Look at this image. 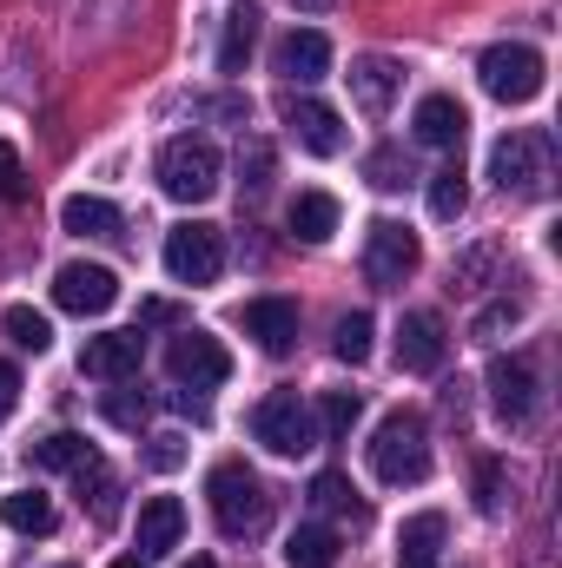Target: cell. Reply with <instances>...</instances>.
<instances>
[{
  "instance_id": "2e32d148",
  "label": "cell",
  "mask_w": 562,
  "mask_h": 568,
  "mask_svg": "<svg viewBox=\"0 0 562 568\" xmlns=\"http://www.w3.org/2000/svg\"><path fill=\"white\" fill-rule=\"evenodd\" d=\"M490 410H496L503 424H523V417L536 410V371H530L523 357H496V364H490Z\"/></svg>"
},
{
  "instance_id": "9a60e30c",
  "label": "cell",
  "mask_w": 562,
  "mask_h": 568,
  "mask_svg": "<svg viewBox=\"0 0 562 568\" xmlns=\"http://www.w3.org/2000/svg\"><path fill=\"white\" fill-rule=\"evenodd\" d=\"M239 324H245V337H252L259 351H272V357H284V351L298 344V304H291V297H252V304L239 311Z\"/></svg>"
},
{
  "instance_id": "74e56055",
  "label": "cell",
  "mask_w": 562,
  "mask_h": 568,
  "mask_svg": "<svg viewBox=\"0 0 562 568\" xmlns=\"http://www.w3.org/2000/svg\"><path fill=\"white\" fill-rule=\"evenodd\" d=\"M107 417H113V424H140L145 404H133V397H107Z\"/></svg>"
},
{
  "instance_id": "d6a6232c",
  "label": "cell",
  "mask_w": 562,
  "mask_h": 568,
  "mask_svg": "<svg viewBox=\"0 0 562 568\" xmlns=\"http://www.w3.org/2000/svg\"><path fill=\"white\" fill-rule=\"evenodd\" d=\"M510 324H523V304H490V311L476 317V337H483V344H496Z\"/></svg>"
},
{
  "instance_id": "484cf974",
  "label": "cell",
  "mask_w": 562,
  "mask_h": 568,
  "mask_svg": "<svg viewBox=\"0 0 562 568\" xmlns=\"http://www.w3.org/2000/svg\"><path fill=\"white\" fill-rule=\"evenodd\" d=\"M0 516H7V529H20V536H47V529H53V503H47L40 489H13V496L0 503Z\"/></svg>"
},
{
  "instance_id": "cb8c5ba5",
  "label": "cell",
  "mask_w": 562,
  "mask_h": 568,
  "mask_svg": "<svg viewBox=\"0 0 562 568\" xmlns=\"http://www.w3.org/2000/svg\"><path fill=\"white\" fill-rule=\"evenodd\" d=\"M291 232H298L304 245H324V239L338 232V199H331V192H298V199H291Z\"/></svg>"
},
{
  "instance_id": "8fae6325",
  "label": "cell",
  "mask_w": 562,
  "mask_h": 568,
  "mask_svg": "<svg viewBox=\"0 0 562 568\" xmlns=\"http://www.w3.org/2000/svg\"><path fill=\"white\" fill-rule=\"evenodd\" d=\"M284 126H291V140L304 145L311 159H338L344 152V120L324 100H284Z\"/></svg>"
},
{
  "instance_id": "ab89813d",
  "label": "cell",
  "mask_w": 562,
  "mask_h": 568,
  "mask_svg": "<svg viewBox=\"0 0 562 568\" xmlns=\"http://www.w3.org/2000/svg\"><path fill=\"white\" fill-rule=\"evenodd\" d=\"M185 568H219V562H212V556H192V562H185Z\"/></svg>"
},
{
  "instance_id": "f35d334b",
  "label": "cell",
  "mask_w": 562,
  "mask_h": 568,
  "mask_svg": "<svg viewBox=\"0 0 562 568\" xmlns=\"http://www.w3.org/2000/svg\"><path fill=\"white\" fill-rule=\"evenodd\" d=\"M107 568H145V556H120V562H107Z\"/></svg>"
},
{
  "instance_id": "44dd1931",
  "label": "cell",
  "mask_w": 562,
  "mask_h": 568,
  "mask_svg": "<svg viewBox=\"0 0 562 568\" xmlns=\"http://www.w3.org/2000/svg\"><path fill=\"white\" fill-rule=\"evenodd\" d=\"M60 225H67L73 239H120V205H107V199H93V192H73V199L60 205Z\"/></svg>"
},
{
  "instance_id": "60d3db41",
  "label": "cell",
  "mask_w": 562,
  "mask_h": 568,
  "mask_svg": "<svg viewBox=\"0 0 562 568\" xmlns=\"http://www.w3.org/2000/svg\"><path fill=\"white\" fill-rule=\"evenodd\" d=\"M298 7H324V0H298Z\"/></svg>"
},
{
  "instance_id": "603a6c76",
  "label": "cell",
  "mask_w": 562,
  "mask_h": 568,
  "mask_svg": "<svg viewBox=\"0 0 562 568\" xmlns=\"http://www.w3.org/2000/svg\"><path fill=\"white\" fill-rule=\"evenodd\" d=\"M252 40H259V7L245 0V7H232V13H225V40H219V73H245V60H252Z\"/></svg>"
},
{
  "instance_id": "836d02e7",
  "label": "cell",
  "mask_w": 562,
  "mask_h": 568,
  "mask_svg": "<svg viewBox=\"0 0 562 568\" xmlns=\"http://www.w3.org/2000/svg\"><path fill=\"white\" fill-rule=\"evenodd\" d=\"M476 509H483V516H503V469H496V463L476 469Z\"/></svg>"
},
{
  "instance_id": "1f68e13d",
  "label": "cell",
  "mask_w": 562,
  "mask_h": 568,
  "mask_svg": "<svg viewBox=\"0 0 562 568\" xmlns=\"http://www.w3.org/2000/svg\"><path fill=\"white\" fill-rule=\"evenodd\" d=\"M351 496H358V489H351L338 469H324V476L311 483V509H351Z\"/></svg>"
},
{
  "instance_id": "83f0119b",
  "label": "cell",
  "mask_w": 562,
  "mask_h": 568,
  "mask_svg": "<svg viewBox=\"0 0 562 568\" xmlns=\"http://www.w3.org/2000/svg\"><path fill=\"white\" fill-rule=\"evenodd\" d=\"M0 324H7V337H13L20 351H33V357L53 351V324H47V311H33V304H7Z\"/></svg>"
},
{
  "instance_id": "d6986e66",
  "label": "cell",
  "mask_w": 562,
  "mask_h": 568,
  "mask_svg": "<svg viewBox=\"0 0 562 568\" xmlns=\"http://www.w3.org/2000/svg\"><path fill=\"white\" fill-rule=\"evenodd\" d=\"M179 536H185V509H179V496H152V503H140V556L145 562L172 556Z\"/></svg>"
},
{
  "instance_id": "ba28073f",
  "label": "cell",
  "mask_w": 562,
  "mask_h": 568,
  "mask_svg": "<svg viewBox=\"0 0 562 568\" xmlns=\"http://www.w3.org/2000/svg\"><path fill=\"white\" fill-rule=\"evenodd\" d=\"M165 371H172L179 384H192V390H219V384L232 377V351H225L212 331H179V337L165 344Z\"/></svg>"
},
{
  "instance_id": "f546056e",
  "label": "cell",
  "mask_w": 562,
  "mask_h": 568,
  "mask_svg": "<svg viewBox=\"0 0 562 568\" xmlns=\"http://www.w3.org/2000/svg\"><path fill=\"white\" fill-rule=\"evenodd\" d=\"M358 417H364L358 390H324V397H318V429H324V436H351Z\"/></svg>"
},
{
  "instance_id": "6da1fadb",
  "label": "cell",
  "mask_w": 562,
  "mask_h": 568,
  "mask_svg": "<svg viewBox=\"0 0 562 568\" xmlns=\"http://www.w3.org/2000/svg\"><path fill=\"white\" fill-rule=\"evenodd\" d=\"M205 503H212V523H219L225 536H259L265 516H272V496H265L259 469H245L239 456L205 476Z\"/></svg>"
},
{
  "instance_id": "4316f807",
  "label": "cell",
  "mask_w": 562,
  "mask_h": 568,
  "mask_svg": "<svg viewBox=\"0 0 562 568\" xmlns=\"http://www.w3.org/2000/svg\"><path fill=\"white\" fill-rule=\"evenodd\" d=\"M463 205H470V179H463V165H443V172H430V219H463Z\"/></svg>"
},
{
  "instance_id": "277c9868",
  "label": "cell",
  "mask_w": 562,
  "mask_h": 568,
  "mask_svg": "<svg viewBox=\"0 0 562 568\" xmlns=\"http://www.w3.org/2000/svg\"><path fill=\"white\" fill-rule=\"evenodd\" d=\"M476 80H483L490 100H503V106H530V100L543 93V53L523 47V40H503V47H490V53L476 60Z\"/></svg>"
},
{
  "instance_id": "7c38bea8",
  "label": "cell",
  "mask_w": 562,
  "mask_h": 568,
  "mask_svg": "<svg viewBox=\"0 0 562 568\" xmlns=\"http://www.w3.org/2000/svg\"><path fill=\"white\" fill-rule=\"evenodd\" d=\"M490 179L503 192H536V179H543V140L536 133H503V140L490 145Z\"/></svg>"
},
{
  "instance_id": "d4e9b609",
  "label": "cell",
  "mask_w": 562,
  "mask_h": 568,
  "mask_svg": "<svg viewBox=\"0 0 562 568\" xmlns=\"http://www.w3.org/2000/svg\"><path fill=\"white\" fill-rule=\"evenodd\" d=\"M33 463H40V469H87V463H93V443L73 436V429H53V436L33 443Z\"/></svg>"
},
{
  "instance_id": "f1b7e54d",
  "label": "cell",
  "mask_w": 562,
  "mask_h": 568,
  "mask_svg": "<svg viewBox=\"0 0 562 568\" xmlns=\"http://www.w3.org/2000/svg\"><path fill=\"white\" fill-rule=\"evenodd\" d=\"M371 311H351V317H338V331H331V351H338V364H364L371 357Z\"/></svg>"
},
{
  "instance_id": "4dcf8cb0",
  "label": "cell",
  "mask_w": 562,
  "mask_h": 568,
  "mask_svg": "<svg viewBox=\"0 0 562 568\" xmlns=\"http://www.w3.org/2000/svg\"><path fill=\"white\" fill-rule=\"evenodd\" d=\"M364 179H371L378 192H398V185L411 179V165H404V152H391V145H384V152H371V159H364Z\"/></svg>"
},
{
  "instance_id": "7402d4cb",
  "label": "cell",
  "mask_w": 562,
  "mask_h": 568,
  "mask_svg": "<svg viewBox=\"0 0 562 568\" xmlns=\"http://www.w3.org/2000/svg\"><path fill=\"white\" fill-rule=\"evenodd\" d=\"M344 556V542H338V529H324V523H304V529H291V542H284V562L291 568H338Z\"/></svg>"
},
{
  "instance_id": "4fadbf2b",
  "label": "cell",
  "mask_w": 562,
  "mask_h": 568,
  "mask_svg": "<svg viewBox=\"0 0 562 568\" xmlns=\"http://www.w3.org/2000/svg\"><path fill=\"white\" fill-rule=\"evenodd\" d=\"M443 357H450L443 317H436V311H411V317L398 324V364L418 371V377H430V371H443Z\"/></svg>"
},
{
  "instance_id": "3957f363",
  "label": "cell",
  "mask_w": 562,
  "mask_h": 568,
  "mask_svg": "<svg viewBox=\"0 0 562 568\" xmlns=\"http://www.w3.org/2000/svg\"><path fill=\"white\" fill-rule=\"evenodd\" d=\"M219 179H225V159H219V145L212 140H199V133L165 140V152H159V185H165V199L199 205V199L219 192Z\"/></svg>"
},
{
  "instance_id": "d590c367",
  "label": "cell",
  "mask_w": 562,
  "mask_h": 568,
  "mask_svg": "<svg viewBox=\"0 0 562 568\" xmlns=\"http://www.w3.org/2000/svg\"><path fill=\"white\" fill-rule=\"evenodd\" d=\"M145 463H152V469H179V463H185V436H152Z\"/></svg>"
},
{
  "instance_id": "ac0fdd59",
  "label": "cell",
  "mask_w": 562,
  "mask_h": 568,
  "mask_svg": "<svg viewBox=\"0 0 562 568\" xmlns=\"http://www.w3.org/2000/svg\"><path fill=\"white\" fill-rule=\"evenodd\" d=\"M351 100L364 106V113H391V100H398V87H404V73H398V60H384V53H364V60H351Z\"/></svg>"
},
{
  "instance_id": "9c48e42d",
  "label": "cell",
  "mask_w": 562,
  "mask_h": 568,
  "mask_svg": "<svg viewBox=\"0 0 562 568\" xmlns=\"http://www.w3.org/2000/svg\"><path fill=\"white\" fill-rule=\"evenodd\" d=\"M53 304H60V311H73V317H107V311L120 304V278H113L107 265L73 258V265H60V272H53Z\"/></svg>"
},
{
  "instance_id": "ffe728a7",
  "label": "cell",
  "mask_w": 562,
  "mask_h": 568,
  "mask_svg": "<svg viewBox=\"0 0 562 568\" xmlns=\"http://www.w3.org/2000/svg\"><path fill=\"white\" fill-rule=\"evenodd\" d=\"M443 536H450V523L436 509L411 516L404 536H398V568H443Z\"/></svg>"
},
{
  "instance_id": "30bf717a",
  "label": "cell",
  "mask_w": 562,
  "mask_h": 568,
  "mask_svg": "<svg viewBox=\"0 0 562 568\" xmlns=\"http://www.w3.org/2000/svg\"><path fill=\"white\" fill-rule=\"evenodd\" d=\"M145 364V337L140 331H100L80 344V377H100V384H127L140 377Z\"/></svg>"
},
{
  "instance_id": "8992f818",
  "label": "cell",
  "mask_w": 562,
  "mask_h": 568,
  "mask_svg": "<svg viewBox=\"0 0 562 568\" xmlns=\"http://www.w3.org/2000/svg\"><path fill=\"white\" fill-rule=\"evenodd\" d=\"M418 265H423V245H418V232H411V225L378 219V225L364 232V278L378 284V291H398Z\"/></svg>"
},
{
  "instance_id": "7a4b0ae2",
  "label": "cell",
  "mask_w": 562,
  "mask_h": 568,
  "mask_svg": "<svg viewBox=\"0 0 562 568\" xmlns=\"http://www.w3.org/2000/svg\"><path fill=\"white\" fill-rule=\"evenodd\" d=\"M371 476L391 483V489L430 476V429H423L418 410H391L378 424V436H371Z\"/></svg>"
},
{
  "instance_id": "e575fe53",
  "label": "cell",
  "mask_w": 562,
  "mask_h": 568,
  "mask_svg": "<svg viewBox=\"0 0 562 568\" xmlns=\"http://www.w3.org/2000/svg\"><path fill=\"white\" fill-rule=\"evenodd\" d=\"M0 199H27V172H20V152L0 140Z\"/></svg>"
},
{
  "instance_id": "5b68a950",
  "label": "cell",
  "mask_w": 562,
  "mask_h": 568,
  "mask_svg": "<svg viewBox=\"0 0 562 568\" xmlns=\"http://www.w3.org/2000/svg\"><path fill=\"white\" fill-rule=\"evenodd\" d=\"M252 429H259V443H265L272 456H311V449H318V417H311V404H304L298 390H272V397L252 410Z\"/></svg>"
},
{
  "instance_id": "e0dca14e",
  "label": "cell",
  "mask_w": 562,
  "mask_h": 568,
  "mask_svg": "<svg viewBox=\"0 0 562 568\" xmlns=\"http://www.w3.org/2000/svg\"><path fill=\"white\" fill-rule=\"evenodd\" d=\"M411 133H418V145L450 152V145H463V133H470V113H463L450 93H423L418 113H411Z\"/></svg>"
},
{
  "instance_id": "8d00e7d4",
  "label": "cell",
  "mask_w": 562,
  "mask_h": 568,
  "mask_svg": "<svg viewBox=\"0 0 562 568\" xmlns=\"http://www.w3.org/2000/svg\"><path fill=\"white\" fill-rule=\"evenodd\" d=\"M13 410H20V371H13V364H0V424H7Z\"/></svg>"
},
{
  "instance_id": "5bb4252c",
  "label": "cell",
  "mask_w": 562,
  "mask_h": 568,
  "mask_svg": "<svg viewBox=\"0 0 562 568\" xmlns=\"http://www.w3.org/2000/svg\"><path fill=\"white\" fill-rule=\"evenodd\" d=\"M272 67H279V80L318 87V80L331 73V40H324L318 27H291V33L279 40V53H272Z\"/></svg>"
},
{
  "instance_id": "52a82bcc",
  "label": "cell",
  "mask_w": 562,
  "mask_h": 568,
  "mask_svg": "<svg viewBox=\"0 0 562 568\" xmlns=\"http://www.w3.org/2000/svg\"><path fill=\"white\" fill-rule=\"evenodd\" d=\"M165 272L179 284H212L225 272V232L219 225H172L165 232Z\"/></svg>"
}]
</instances>
